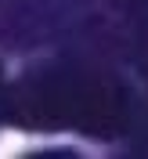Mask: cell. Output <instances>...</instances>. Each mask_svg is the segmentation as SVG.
Returning <instances> with one entry per match:
<instances>
[]
</instances>
